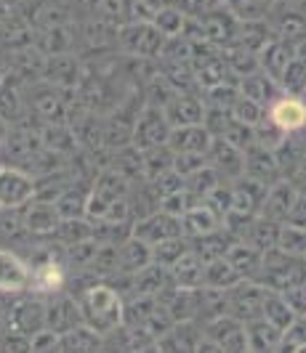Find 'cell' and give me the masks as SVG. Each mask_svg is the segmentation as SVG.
<instances>
[{
  "label": "cell",
  "mask_w": 306,
  "mask_h": 353,
  "mask_svg": "<svg viewBox=\"0 0 306 353\" xmlns=\"http://www.w3.org/2000/svg\"><path fill=\"white\" fill-rule=\"evenodd\" d=\"M274 32L290 40L293 46H298L301 40H306V14L301 8H288L285 14H280L277 24H274Z\"/></svg>",
  "instance_id": "obj_41"
},
{
  "label": "cell",
  "mask_w": 306,
  "mask_h": 353,
  "mask_svg": "<svg viewBox=\"0 0 306 353\" xmlns=\"http://www.w3.org/2000/svg\"><path fill=\"white\" fill-rule=\"evenodd\" d=\"M152 24H155L165 37H176V35H184V30H187V17L181 14L179 8H173V6H162L160 11L152 17Z\"/></svg>",
  "instance_id": "obj_48"
},
{
  "label": "cell",
  "mask_w": 306,
  "mask_h": 353,
  "mask_svg": "<svg viewBox=\"0 0 306 353\" xmlns=\"http://www.w3.org/2000/svg\"><path fill=\"white\" fill-rule=\"evenodd\" d=\"M221 139H227V141L234 143V146H237V149H242V152L256 143L253 125H245V123H240V120H234V114H232V123H229V128L224 130V136H221Z\"/></svg>",
  "instance_id": "obj_54"
},
{
  "label": "cell",
  "mask_w": 306,
  "mask_h": 353,
  "mask_svg": "<svg viewBox=\"0 0 306 353\" xmlns=\"http://www.w3.org/2000/svg\"><path fill=\"white\" fill-rule=\"evenodd\" d=\"M21 210V221H24V226L27 231L32 234V236H54V231L59 229V223H61V212L56 208V202H48V199H30L24 208H19Z\"/></svg>",
  "instance_id": "obj_12"
},
{
  "label": "cell",
  "mask_w": 306,
  "mask_h": 353,
  "mask_svg": "<svg viewBox=\"0 0 306 353\" xmlns=\"http://www.w3.org/2000/svg\"><path fill=\"white\" fill-rule=\"evenodd\" d=\"M277 248L290 252V255L306 258V229L304 226H296V223H283V226H280Z\"/></svg>",
  "instance_id": "obj_51"
},
{
  "label": "cell",
  "mask_w": 306,
  "mask_h": 353,
  "mask_svg": "<svg viewBox=\"0 0 306 353\" xmlns=\"http://www.w3.org/2000/svg\"><path fill=\"white\" fill-rule=\"evenodd\" d=\"M56 348H59V335L54 330L43 327L40 332L32 335V351H56Z\"/></svg>",
  "instance_id": "obj_57"
},
{
  "label": "cell",
  "mask_w": 306,
  "mask_h": 353,
  "mask_svg": "<svg viewBox=\"0 0 306 353\" xmlns=\"http://www.w3.org/2000/svg\"><path fill=\"white\" fill-rule=\"evenodd\" d=\"M171 130H173V125L168 123V117H165V112L160 106H146L144 112L136 117V123H133L131 143L136 149H142V152L152 149V146H162L171 139Z\"/></svg>",
  "instance_id": "obj_5"
},
{
  "label": "cell",
  "mask_w": 306,
  "mask_h": 353,
  "mask_svg": "<svg viewBox=\"0 0 306 353\" xmlns=\"http://www.w3.org/2000/svg\"><path fill=\"white\" fill-rule=\"evenodd\" d=\"M227 258L240 271L242 279H256L258 276V268H261L264 252L256 248V245H251L248 239H237L232 248H229V252H227Z\"/></svg>",
  "instance_id": "obj_30"
},
{
  "label": "cell",
  "mask_w": 306,
  "mask_h": 353,
  "mask_svg": "<svg viewBox=\"0 0 306 353\" xmlns=\"http://www.w3.org/2000/svg\"><path fill=\"white\" fill-rule=\"evenodd\" d=\"M208 165H213L218 170V176L232 183L240 176H245V152L237 149L227 139L213 136V143L208 149Z\"/></svg>",
  "instance_id": "obj_13"
},
{
  "label": "cell",
  "mask_w": 306,
  "mask_h": 353,
  "mask_svg": "<svg viewBox=\"0 0 306 353\" xmlns=\"http://www.w3.org/2000/svg\"><path fill=\"white\" fill-rule=\"evenodd\" d=\"M293 59H296V46L280 35H274L269 43L258 51V64H261V70L267 72V74H271L277 83H280L283 72H285V67H288Z\"/></svg>",
  "instance_id": "obj_22"
},
{
  "label": "cell",
  "mask_w": 306,
  "mask_h": 353,
  "mask_svg": "<svg viewBox=\"0 0 306 353\" xmlns=\"http://www.w3.org/2000/svg\"><path fill=\"white\" fill-rule=\"evenodd\" d=\"M77 324H83L77 295H70L64 290V292H56L46 301V327L48 330H54L56 335H64Z\"/></svg>",
  "instance_id": "obj_10"
},
{
  "label": "cell",
  "mask_w": 306,
  "mask_h": 353,
  "mask_svg": "<svg viewBox=\"0 0 306 353\" xmlns=\"http://www.w3.org/2000/svg\"><path fill=\"white\" fill-rule=\"evenodd\" d=\"M218 6H224V0H189V8H195L198 14H208Z\"/></svg>",
  "instance_id": "obj_59"
},
{
  "label": "cell",
  "mask_w": 306,
  "mask_h": 353,
  "mask_svg": "<svg viewBox=\"0 0 306 353\" xmlns=\"http://www.w3.org/2000/svg\"><path fill=\"white\" fill-rule=\"evenodd\" d=\"M208 165V154H198V152H173V170L181 173V176L187 178L189 173H195L200 168H205Z\"/></svg>",
  "instance_id": "obj_56"
},
{
  "label": "cell",
  "mask_w": 306,
  "mask_h": 353,
  "mask_svg": "<svg viewBox=\"0 0 306 353\" xmlns=\"http://www.w3.org/2000/svg\"><path fill=\"white\" fill-rule=\"evenodd\" d=\"M54 236L64 245H77V242H86V239H93V223L88 218H61L59 229L54 231Z\"/></svg>",
  "instance_id": "obj_40"
},
{
  "label": "cell",
  "mask_w": 306,
  "mask_h": 353,
  "mask_svg": "<svg viewBox=\"0 0 306 353\" xmlns=\"http://www.w3.org/2000/svg\"><path fill=\"white\" fill-rule=\"evenodd\" d=\"M181 226H184V236L195 239V236H202V234H211V231L221 229V215H218L208 202H198L195 208L181 215Z\"/></svg>",
  "instance_id": "obj_25"
},
{
  "label": "cell",
  "mask_w": 306,
  "mask_h": 353,
  "mask_svg": "<svg viewBox=\"0 0 306 353\" xmlns=\"http://www.w3.org/2000/svg\"><path fill=\"white\" fill-rule=\"evenodd\" d=\"M267 290L274 292H285L296 284L306 282V258L298 255H290L285 250L271 248L264 250V258H261V268H258V276L253 279Z\"/></svg>",
  "instance_id": "obj_2"
},
{
  "label": "cell",
  "mask_w": 306,
  "mask_h": 353,
  "mask_svg": "<svg viewBox=\"0 0 306 353\" xmlns=\"http://www.w3.org/2000/svg\"><path fill=\"white\" fill-rule=\"evenodd\" d=\"M80 77V67L70 53H56V56H46V67H43V80H48L56 88H73L77 85Z\"/></svg>",
  "instance_id": "obj_26"
},
{
  "label": "cell",
  "mask_w": 306,
  "mask_h": 353,
  "mask_svg": "<svg viewBox=\"0 0 306 353\" xmlns=\"http://www.w3.org/2000/svg\"><path fill=\"white\" fill-rule=\"evenodd\" d=\"M232 123V112L229 109H218V106H208L205 104V117H202V125L213 133V136H224V130Z\"/></svg>",
  "instance_id": "obj_55"
},
{
  "label": "cell",
  "mask_w": 306,
  "mask_h": 353,
  "mask_svg": "<svg viewBox=\"0 0 306 353\" xmlns=\"http://www.w3.org/2000/svg\"><path fill=\"white\" fill-rule=\"evenodd\" d=\"M189 248H192V245H189V236H173V239H165V242L152 245V261L165 265V268H171V265L176 263V261H179L181 255H184Z\"/></svg>",
  "instance_id": "obj_45"
},
{
  "label": "cell",
  "mask_w": 306,
  "mask_h": 353,
  "mask_svg": "<svg viewBox=\"0 0 306 353\" xmlns=\"http://www.w3.org/2000/svg\"><path fill=\"white\" fill-rule=\"evenodd\" d=\"M168 284H173L171 268H165V265L152 261V263L144 265L142 271L133 274V292H131V295H155V298H157Z\"/></svg>",
  "instance_id": "obj_29"
},
{
  "label": "cell",
  "mask_w": 306,
  "mask_h": 353,
  "mask_svg": "<svg viewBox=\"0 0 306 353\" xmlns=\"http://www.w3.org/2000/svg\"><path fill=\"white\" fill-rule=\"evenodd\" d=\"M157 305H160V303H157L155 295H131L126 301V324L128 327L144 324L146 319L155 314Z\"/></svg>",
  "instance_id": "obj_46"
},
{
  "label": "cell",
  "mask_w": 306,
  "mask_h": 353,
  "mask_svg": "<svg viewBox=\"0 0 306 353\" xmlns=\"http://www.w3.org/2000/svg\"><path fill=\"white\" fill-rule=\"evenodd\" d=\"M264 319L271 321L274 327H280L283 332H288L290 327L296 324L298 314L293 311V305L285 301V295H283V292L267 290V295H264Z\"/></svg>",
  "instance_id": "obj_34"
},
{
  "label": "cell",
  "mask_w": 306,
  "mask_h": 353,
  "mask_svg": "<svg viewBox=\"0 0 306 353\" xmlns=\"http://www.w3.org/2000/svg\"><path fill=\"white\" fill-rule=\"evenodd\" d=\"M200 27H202V40L213 43V46H218V48H224V46L234 43L237 27H240V19L234 17L227 6H218V8H213V11L202 14Z\"/></svg>",
  "instance_id": "obj_14"
},
{
  "label": "cell",
  "mask_w": 306,
  "mask_h": 353,
  "mask_svg": "<svg viewBox=\"0 0 306 353\" xmlns=\"http://www.w3.org/2000/svg\"><path fill=\"white\" fill-rule=\"evenodd\" d=\"M11 330V321H8V305L0 301V337Z\"/></svg>",
  "instance_id": "obj_60"
},
{
  "label": "cell",
  "mask_w": 306,
  "mask_h": 353,
  "mask_svg": "<svg viewBox=\"0 0 306 353\" xmlns=\"http://www.w3.org/2000/svg\"><path fill=\"white\" fill-rule=\"evenodd\" d=\"M234 189V208L232 210L248 212V215H261V208H264V199H267V192L269 186L256 181L251 176H240L237 181H232Z\"/></svg>",
  "instance_id": "obj_23"
},
{
  "label": "cell",
  "mask_w": 306,
  "mask_h": 353,
  "mask_svg": "<svg viewBox=\"0 0 306 353\" xmlns=\"http://www.w3.org/2000/svg\"><path fill=\"white\" fill-rule=\"evenodd\" d=\"M298 3H304V0H298Z\"/></svg>",
  "instance_id": "obj_64"
},
{
  "label": "cell",
  "mask_w": 306,
  "mask_h": 353,
  "mask_svg": "<svg viewBox=\"0 0 306 353\" xmlns=\"http://www.w3.org/2000/svg\"><path fill=\"white\" fill-rule=\"evenodd\" d=\"M296 196H298V189L290 183L288 178H280L277 183H271L269 186L267 199H264V208H261V215H264V218H271V221H277V223H285L290 210H293Z\"/></svg>",
  "instance_id": "obj_19"
},
{
  "label": "cell",
  "mask_w": 306,
  "mask_h": 353,
  "mask_svg": "<svg viewBox=\"0 0 306 353\" xmlns=\"http://www.w3.org/2000/svg\"><path fill=\"white\" fill-rule=\"evenodd\" d=\"M240 271L229 263V258H213L205 263V284L208 287H216V290H229L234 284L240 282Z\"/></svg>",
  "instance_id": "obj_39"
},
{
  "label": "cell",
  "mask_w": 306,
  "mask_h": 353,
  "mask_svg": "<svg viewBox=\"0 0 306 353\" xmlns=\"http://www.w3.org/2000/svg\"><path fill=\"white\" fill-rule=\"evenodd\" d=\"M234 242H237V239H234L232 234L224 229V226H221V229H216V231H211V234H202V236L189 239L192 250L198 252L205 263H208V261H213V258H224Z\"/></svg>",
  "instance_id": "obj_31"
},
{
  "label": "cell",
  "mask_w": 306,
  "mask_h": 353,
  "mask_svg": "<svg viewBox=\"0 0 306 353\" xmlns=\"http://www.w3.org/2000/svg\"><path fill=\"white\" fill-rule=\"evenodd\" d=\"M14 301L8 303V321H11V330H19L24 335H35L46 327V301L43 295H11Z\"/></svg>",
  "instance_id": "obj_6"
},
{
  "label": "cell",
  "mask_w": 306,
  "mask_h": 353,
  "mask_svg": "<svg viewBox=\"0 0 306 353\" xmlns=\"http://www.w3.org/2000/svg\"><path fill=\"white\" fill-rule=\"evenodd\" d=\"M253 136H256V143H258V146H267V149H271V152H274L280 143L285 141V136H288V133H285L280 125L274 123V120L269 117V112H267V114H264L258 123L253 125Z\"/></svg>",
  "instance_id": "obj_49"
},
{
  "label": "cell",
  "mask_w": 306,
  "mask_h": 353,
  "mask_svg": "<svg viewBox=\"0 0 306 353\" xmlns=\"http://www.w3.org/2000/svg\"><path fill=\"white\" fill-rule=\"evenodd\" d=\"M32 282H30V290L35 295H43V298H51L56 292H64L67 290V271H64V263L56 261L54 252H43L32 258Z\"/></svg>",
  "instance_id": "obj_9"
},
{
  "label": "cell",
  "mask_w": 306,
  "mask_h": 353,
  "mask_svg": "<svg viewBox=\"0 0 306 353\" xmlns=\"http://www.w3.org/2000/svg\"><path fill=\"white\" fill-rule=\"evenodd\" d=\"M296 56H298V59H301V61L306 64V40H301V43L296 46Z\"/></svg>",
  "instance_id": "obj_62"
},
{
  "label": "cell",
  "mask_w": 306,
  "mask_h": 353,
  "mask_svg": "<svg viewBox=\"0 0 306 353\" xmlns=\"http://www.w3.org/2000/svg\"><path fill=\"white\" fill-rule=\"evenodd\" d=\"M37 181L30 170L3 165L0 168V210H19L30 199H35Z\"/></svg>",
  "instance_id": "obj_3"
},
{
  "label": "cell",
  "mask_w": 306,
  "mask_h": 353,
  "mask_svg": "<svg viewBox=\"0 0 306 353\" xmlns=\"http://www.w3.org/2000/svg\"><path fill=\"white\" fill-rule=\"evenodd\" d=\"M240 93L269 109V106L280 99L283 88H280V83H277L271 74H267L264 70H256V72L245 74V77L240 80Z\"/></svg>",
  "instance_id": "obj_24"
},
{
  "label": "cell",
  "mask_w": 306,
  "mask_h": 353,
  "mask_svg": "<svg viewBox=\"0 0 306 353\" xmlns=\"http://www.w3.org/2000/svg\"><path fill=\"white\" fill-rule=\"evenodd\" d=\"M56 351H104V335L90 330L88 324H77L70 332L59 335Z\"/></svg>",
  "instance_id": "obj_33"
},
{
  "label": "cell",
  "mask_w": 306,
  "mask_h": 353,
  "mask_svg": "<svg viewBox=\"0 0 306 353\" xmlns=\"http://www.w3.org/2000/svg\"><path fill=\"white\" fill-rule=\"evenodd\" d=\"M0 117L6 123H21L24 120V99H21L17 80L11 74L0 83Z\"/></svg>",
  "instance_id": "obj_37"
},
{
  "label": "cell",
  "mask_w": 306,
  "mask_h": 353,
  "mask_svg": "<svg viewBox=\"0 0 306 353\" xmlns=\"http://www.w3.org/2000/svg\"><path fill=\"white\" fill-rule=\"evenodd\" d=\"M248 327V345L251 351H283L285 348V332L274 327L267 319H253L245 324Z\"/></svg>",
  "instance_id": "obj_27"
},
{
  "label": "cell",
  "mask_w": 306,
  "mask_h": 353,
  "mask_svg": "<svg viewBox=\"0 0 306 353\" xmlns=\"http://www.w3.org/2000/svg\"><path fill=\"white\" fill-rule=\"evenodd\" d=\"M269 117L280 125L285 133H296V130H306V101L301 96H280L274 104L269 106Z\"/></svg>",
  "instance_id": "obj_20"
},
{
  "label": "cell",
  "mask_w": 306,
  "mask_h": 353,
  "mask_svg": "<svg viewBox=\"0 0 306 353\" xmlns=\"http://www.w3.org/2000/svg\"><path fill=\"white\" fill-rule=\"evenodd\" d=\"M83 324L96 330L99 335H109L126 324V298L117 287L107 282H93L77 292Z\"/></svg>",
  "instance_id": "obj_1"
},
{
  "label": "cell",
  "mask_w": 306,
  "mask_h": 353,
  "mask_svg": "<svg viewBox=\"0 0 306 353\" xmlns=\"http://www.w3.org/2000/svg\"><path fill=\"white\" fill-rule=\"evenodd\" d=\"M237 99H240V83L224 80V83H218V85L205 88V104L208 106H218V109H229V112H232V106L237 104Z\"/></svg>",
  "instance_id": "obj_52"
},
{
  "label": "cell",
  "mask_w": 306,
  "mask_h": 353,
  "mask_svg": "<svg viewBox=\"0 0 306 353\" xmlns=\"http://www.w3.org/2000/svg\"><path fill=\"white\" fill-rule=\"evenodd\" d=\"M6 133H8V123L0 117V143H3V139H6Z\"/></svg>",
  "instance_id": "obj_63"
},
{
  "label": "cell",
  "mask_w": 306,
  "mask_h": 353,
  "mask_svg": "<svg viewBox=\"0 0 306 353\" xmlns=\"http://www.w3.org/2000/svg\"><path fill=\"white\" fill-rule=\"evenodd\" d=\"M70 40L73 35L67 32V27L54 24V27H43V32L35 35V46L46 56H56V53H70Z\"/></svg>",
  "instance_id": "obj_42"
},
{
  "label": "cell",
  "mask_w": 306,
  "mask_h": 353,
  "mask_svg": "<svg viewBox=\"0 0 306 353\" xmlns=\"http://www.w3.org/2000/svg\"><path fill=\"white\" fill-rule=\"evenodd\" d=\"M162 112H165L168 123L173 125V128L195 125L202 123V117H205V101L200 96H195V93H189V90H179L168 104L162 106Z\"/></svg>",
  "instance_id": "obj_17"
},
{
  "label": "cell",
  "mask_w": 306,
  "mask_h": 353,
  "mask_svg": "<svg viewBox=\"0 0 306 353\" xmlns=\"http://www.w3.org/2000/svg\"><path fill=\"white\" fill-rule=\"evenodd\" d=\"M245 176L256 178V181H261V183H277L280 176H283V168H280V162H277V154L267 149V146H258V143H253L245 149Z\"/></svg>",
  "instance_id": "obj_16"
},
{
  "label": "cell",
  "mask_w": 306,
  "mask_h": 353,
  "mask_svg": "<svg viewBox=\"0 0 306 353\" xmlns=\"http://www.w3.org/2000/svg\"><path fill=\"white\" fill-rule=\"evenodd\" d=\"M274 35H277V32L267 27V19H258V21H240L234 43H237V46H245V48H251V51L258 53Z\"/></svg>",
  "instance_id": "obj_38"
},
{
  "label": "cell",
  "mask_w": 306,
  "mask_h": 353,
  "mask_svg": "<svg viewBox=\"0 0 306 353\" xmlns=\"http://www.w3.org/2000/svg\"><path fill=\"white\" fill-rule=\"evenodd\" d=\"M32 112L48 125H59L64 120V101H61L56 85L54 88H40L32 93Z\"/></svg>",
  "instance_id": "obj_35"
},
{
  "label": "cell",
  "mask_w": 306,
  "mask_h": 353,
  "mask_svg": "<svg viewBox=\"0 0 306 353\" xmlns=\"http://www.w3.org/2000/svg\"><path fill=\"white\" fill-rule=\"evenodd\" d=\"M202 327H205V337H211L221 351H232V353L251 351V345H248V327H245V321H240L232 314L211 319Z\"/></svg>",
  "instance_id": "obj_7"
},
{
  "label": "cell",
  "mask_w": 306,
  "mask_h": 353,
  "mask_svg": "<svg viewBox=\"0 0 306 353\" xmlns=\"http://www.w3.org/2000/svg\"><path fill=\"white\" fill-rule=\"evenodd\" d=\"M133 236H139L142 242H146L149 248L165 242V239H173V236H184V226H181V218L173 212L160 210L149 212L144 218L133 221Z\"/></svg>",
  "instance_id": "obj_8"
},
{
  "label": "cell",
  "mask_w": 306,
  "mask_h": 353,
  "mask_svg": "<svg viewBox=\"0 0 306 353\" xmlns=\"http://www.w3.org/2000/svg\"><path fill=\"white\" fill-rule=\"evenodd\" d=\"M173 168V149L168 143L162 146H152V149H144V178H157L160 173L171 170Z\"/></svg>",
  "instance_id": "obj_47"
},
{
  "label": "cell",
  "mask_w": 306,
  "mask_h": 353,
  "mask_svg": "<svg viewBox=\"0 0 306 353\" xmlns=\"http://www.w3.org/2000/svg\"><path fill=\"white\" fill-rule=\"evenodd\" d=\"M213 143V133L205 128L202 123L195 125H179L171 130V139H168V146L179 154V152H198V154H208Z\"/></svg>",
  "instance_id": "obj_21"
},
{
  "label": "cell",
  "mask_w": 306,
  "mask_h": 353,
  "mask_svg": "<svg viewBox=\"0 0 306 353\" xmlns=\"http://www.w3.org/2000/svg\"><path fill=\"white\" fill-rule=\"evenodd\" d=\"M285 223H296V226H304L306 229V194H298L293 202V210H290L288 221Z\"/></svg>",
  "instance_id": "obj_58"
},
{
  "label": "cell",
  "mask_w": 306,
  "mask_h": 353,
  "mask_svg": "<svg viewBox=\"0 0 306 353\" xmlns=\"http://www.w3.org/2000/svg\"><path fill=\"white\" fill-rule=\"evenodd\" d=\"M221 53H224V61H227V67H229V74H237V80H242L245 74L261 70L258 53L251 51V48H245V46L229 43V46H224Z\"/></svg>",
  "instance_id": "obj_36"
},
{
  "label": "cell",
  "mask_w": 306,
  "mask_h": 353,
  "mask_svg": "<svg viewBox=\"0 0 306 353\" xmlns=\"http://www.w3.org/2000/svg\"><path fill=\"white\" fill-rule=\"evenodd\" d=\"M267 112H269L267 106L258 104V101H253V99H248V96H242V93H240L237 104L232 106L234 120H240V123H245V125H256Z\"/></svg>",
  "instance_id": "obj_53"
},
{
  "label": "cell",
  "mask_w": 306,
  "mask_h": 353,
  "mask_svg": "<svg viewBox=\"0 0 306 353\" xmlns=\"http://www.w3.org/2000/svg\"><path fill=\"white\" fill-rule=\"evenodd\" d=\"M30 282H32V265L17 252L0 248V295L30 292Z\"/></svg>",
  "instance_id": "obj_11"
},
{
  "label": "cell",
  "mask_w": 306,
  "mask_h": 353,
  "mask_svg": "<svg viewBox=\"0 0 306 353\" xmlns=\"http://www.w3.org/2000/svg\"><path fill=\"white\" fill-rule=\"evenodd\" d=\"M280 226L283 223H277V221H271V218H264V215H258L256 221H253L251 231H248V242L256 245V248L261 250H271L277 248V239H280Z\"/></svg>",
  "instance_id": "obj_43"
},
{
  "label": "cell",
  "mask_w": 306,
  "mask_h": 353,
  "mask_svg": "<svg viewBox=\"0 0 306 353\" xmlns=\"http://www.w3.org/2000/svg\"><path fill=\"white\" fill-rule=\"evenodd\" d=\"M264 295L267 287H261L253 279H240V282L227 290V314L237 316L240 321H253L264 316Z\"/></svg>",
  "instance_id": "obj_4"
},
{
  "label": "cell",
  "mask_w": 306,
  "mask_h": 353,
  "mask_svg": "<svg viewBox=\"0 0 306 353\" xmlns=\"http://www.w3.org/2000/svg\"><path fill=\"white\" fill-rule=\"evenodd\" d=\"M224 183V178L218 176V170L213 165H205V168H200L195 173H189V176L184 178V186L192 192L195 196H200L202 202H205V196L211 194L216 186Z\"/></svg>",
  "instance_id": "obj_44"
},
{
  "label": "cell",
  "mask_w": 306,
  "mask_h": 353,
  "mask_svg": "<svg viewBox=\"0 0 306 353\" xmlns=\"http://www.w3.org/2000/svg\"><path fill=\"white\" fill-rule=\"evenodd\" d=\"M117 255H120V271L123 274H136L142 271L144 265L152 263V248L142 242L139 236H128L126 242H120L117 248ZM117 271V274H120Z\"/></svg>",
  "instance_id": "obj_32"
},
{
  "label": "cell",
  "mask_w": 306,
  "mask_h": 353,
  "mask_svg": "<svg viewBox=\"0 0 306 353\" xmlns=\"http://www.w3.org/2000/svg\"><path fill=\"white\" fill-rule=\"evenodd\" d=\"M8 72H11V61H8V53L0 48V83L8 77Z\"/></svg>",
  "instance_id": "obj_61"
},
{
  "label": "cell",
  "mask_w": 306,
  "mask_h": 353,
  "mask_svg": "<svg viewBox=\"0 0 306 353\" xmlns=\"http://www.w3.org/2000/svg\"><path fill=\"white\" fill-rule=\"evenodd\" d=\"M27 46H35V27H32V21H27L19 14L0 17V48L6 53H11L19 51V48H27Z\"/></svg>",
  "instance_id": "obj_18"
},
{
  "label": "cell",
  "mask_w": 306,
  "mask_h": 353,
  "mask_svg": "<svg viewBox=\"0 0 306 353\" xmlns=\"http://www.w3.org/2000/svg\"><path fill=\"white\" fill-rule=\"evenodd\" d=\"M171 276H173V284H179V287L198 290V287L205 284V261L189 248L176 263L171 265Z\"/></svg>",
  "instance_id": "obj_28"
},
{
  "label": "cell",
  "mask_w": 306,
  "mask_h": 353,
  "mask_svg": "<svg viewBox=\"0 0 306 353\" xmlns=\"http://www.w3.org/2000/svg\"><path fill=\"white\" fill-rule=\"evenodd\" d=\"M120 37H123V46L136 56H157V53H162L165 40H168L152 21H139V24L123 27Z\"/></svg>",
  "instance_id": "obj_15"
},
{
  "label": "cell",
  "mask_w": 306,
  "mask_h": 353,
  "mask_svg": "<svg viewBox=\"0 0 306 353\" xmlns=\"http://www.w3.org/2000/svg\"><path fill=\"white\" fill-rule=\"evenodd\" d=\"M280 88L288 96H304L306 93V64L298 56L285 67L283 77H280Z\"/></svg>",
  "instance_id": "obj_50"
}]
</instances>
